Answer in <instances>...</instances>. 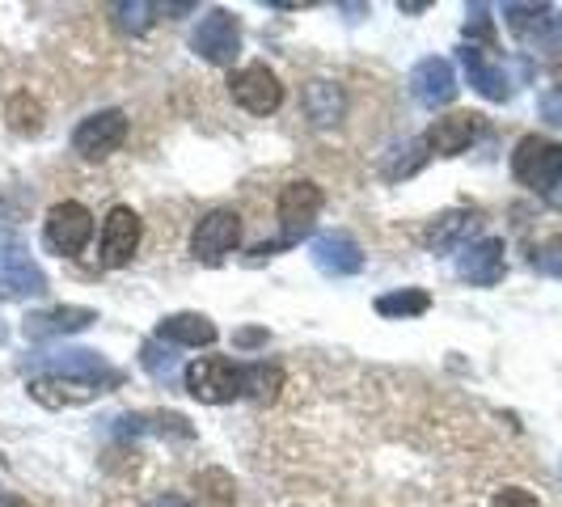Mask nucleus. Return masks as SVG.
I'll use <instances>...</instances> for the list:
<instances>
[{"label": "nucleus", "instance_id": "obj_1", "mask_svg": "<svg viewBox=\"0 0 562 507\" xmlns=\"http://www.w3.org/2000/svg\"><path fill=\"white\" fill-rule=\"evenodd\" d=\"M283 390L280 364H233L225 356H203L187 368V394L207 402V406H225L237 397L254 402H276Z\"/></svg>", "mask_w": 562, "mask_h": 507}, {"label": "nucleus", "instance_id": "obj_2", "mask_svg": "<svg viewBox=\"0 0 562 507\" xmlns=\"http://www.w3.org/2000/svg\"><path fill=\"white\" fill-rule=\"evenodd\" d=\"M317 212H322V187L310 182V178H301V182H288L276 199V216H280V237L276 241H262L254 258H271V254L288 250V246H296L301 237H310L313 221H317Z\"/></svg>", "mask_w": 562, "mask_h": 507}, {"label": "nucleus", "instance_id": "obj_3", "mask_svg": "<svg viewBox=\"0 0 562 507\" xmlns=\"http://www.w3.org/2000/svg\"><path fill=\"white\" fill-rule=\"evenodd\" d=\"M512 178L529 191H554L562 178V144L550 136H525L512 153Z\"/></svg>", "mask_w": 562, "mask_h": 507}, {"label": "nucleus", "instance_id": "obj_4", "mask_svg": "<svg viewBox=\"0 0 562 507\" xmlns=\"http://www.w3.org/2000/svg\"><path fill=\"white\" fill-rule=\"evenodd\" d=\"M43 237H47V246H52L59 258H77V254L89 246V237H93V216H89V207L77 203V199L56 203V207L47 212V221H43Z\"/></svg>", "mask_w": 562, "mask_h": 507}, {"label": "nucleus", "instance_id": "obj_5", "mask_svg": "<svg viewBox=\"0 0 562 507\" xmlns=\"http://www.w3.org/2000/svg\"><path fill=\"white\" fill-rule=\"evenodd\" d=\"M237 246H241V216L228 212V207L207 212L195 225V237H191V254L203 267H221Z\"/></svg>", "mask_w": 562, "mask_h": 507}, {"label": "nucleus", "instance_id": "obj_6", "mask_svg": "<svg viewBox=\"0 0 562 507\" xmlns=\"http://www.w3.org/2000/svg\"><path fill=\"white\" fill-rule=\"evenodd\" d=\"M127 140V114L123 111H98L77 123L72 132V148L81 161H106L111 153H119Z\"/></svg>", "mask_w": 562, "mask_h": 507}, {"label": "nucleus", "instance_id": "obj_7", "mask_svg": "<svg viewBox=\"0 0 562 507\" xmlns=\"http://www.w3.org/2000/svg\"><path fill=\"white\" fill-rule=\"evenodd\" d=\"M43 292H47L43 267L18 241H0V301H26Z\"/></svg>", "mask_w": 562, "mask_h": 507}, {"label": "nucleus", "instance_id": "obj_8", "mask_svg": "<svg viewBox=\"0 0 562 507\" xmlns=\"http://www.w3.org/2000/svg\"><path fill=\"white\" fill-rule=\"evenodd\" d=\"M191 47H195L199 59L228 68V64L237 59V52H241V30H237V18H233L228 9H212V13L195 26V34H191Z\"/></svg>", "mask_w": 562, "mask_h": 507}, {"label": "nucleus", "instance_id": "obj_9", "mask_svg": "<svg viewBox=\"0 0 562 507\" xmlns=\"http://www.w3.org/2000/svg\"><path fill=\"white\" fill-rule=\"evenodd\" d=\"M228 93H233L237 106H246L250 114H271V111H280V102H283V84L267 64H246V68H237V72L228 77Z\"/></svg>", "mask_w": 562, "mask_h": 507}, {"label": "nucleus", "instance_id": "obj_10", "mask_svg": "<svg viewBox=\"0 0 562 507\" xmlns=\"http://www.w3.org/2000/svg\"><path fill=\"white\" fill-rule=\"evenodd\" d=\"M140 216L127 203L111 207V216L102 221V241H98L102 267H127L136 258V250H140Z\"/></svg>", "mask_w": 562, "mask_h": 507}, {"label": "nucleus", "instance_id": "obj_11", "mask_svg": "<svg viewBox=\"0 0 562 507\" xmlns=\"http://www.w3.org/2000/svg\"><path fill=\"white\" fill-rule=\"evenodd\" d=\"M411 93H415V102L423 106H449L452 98H457V72H452L449 59L440 56H427L419 59L415 68H411Z\"/></svg>", "mask_w": 562, "mask_h": 507}, {"label": "nucleus", "instance_id": "obj_12", "mask_svg": "<svg viewBox=\"0 0 562 507\" xmlns=\"http://www.w3.org/2000/svg\"><path fill=\"white\" fill-rule=\"evenodd\" d=\"M313 267L322 271V275H335V280H342V275H356L360 267H364V250L347 237V233H322V237H313Z\"/></svg>", "mask_w": 562, "mask_h": 507}, {"label": "nucleus", "instance_id": "obj_13", "mask_svg": "<svg viewBox=\"0 0 562 507\" xmlns=\"http://www.w3.org/2000/svg\"><path fill=\"white\" fill-rule=\"evenodd\" d=\"M93 322H98V313L85 309V305H56V309L30 313L26 322H22V335L30 342H47V338H59V335H77V330L93 326Z\"/></svg>", "mask_w": 562, "mask_h": 507}, {"label": "nucleus", "instance_id": "obj_14", "mask_svg": "<svg viewBox=\"0 0 562 507\" xmlns=\"http://www.w3.org/2000/svg\"><path fill=\"white\" fill-rule=\"evenodd\" d=\"M106 394V385L98 381H81V376H34L30 381V397L52 406V410H64V406H85L93 397Z\"/></svg>", "mask_w": 562, "mask_h": 507}, {"label": "nucleus", "instance_id": "obj_15", "mask_svg": "<svg viewBox=\"0 0 562 507\" xmlns=\"http://www.w3.org/2000/svg\"><path fill=\"white\" fill-rule=\"evenodd\" d=\"M504 241L499 237H482L474 246H465L461 258H457V275L479 288H491V283L504 280Z\"/></svg>", "mask_w": 562, "mask_h": 507}, {"label": "nucleus", "instance_id": "obj_16", "mask_svg": "<svg viewBox=\"0 0 562 507\" xmlns=\"http://www.w3.org/2000/svg\"><path fill=\"white\" fill-rule=\"evenodd\" d=\"M474 136H479V114H445V119H436L431 127H427V136H423V144L436 153V157H457V153H465L470 144H474Z\"/></svg>", "mask_w": 562, "mask_h": 507}, {"label": "nucleus", "instance_id": "obj_17", "mask_svg": "<svg viewBox=\"0 0 562 507\" xmlns=\"http://www.w3.org/2000/svg\"><path fill=\"white\" fill-rule=\"evenodd\" d=\"M461 68H465V77L470 84L479 89L486 102H507L512 98V81H507V72L491 59V52H479V47H465L461 52Z\"/></svg>", "mask_w": 562, "mask_h": 507}, {"label": "nucleus", "instance_id": "obj_18", "mask_svg": "<svg viewBox=\"0 0 562 507\" xmlns=\"http://www.w3.org/2000/svg\"><path fill=\"white\" fill-rule=\"evenodd\" d=\"M157 338L169 347H212L216 342V326L203 313H169L157 326Z\"/></svg>", "mask_w": 562, "mask_h": 507}, {"label": "nucleus", "instance_id": "obj_19", "mask_svg": "<svg viewBox=\"0 0 562 507\" xmlns=\"http://www.w3.org/2000/svg\"><path fill=\"white\" fill-rule=\"evenodd\" d=\"M301 106H305L313 127H330L347 111V98H342V89L335 81H310L305 93H301Z\"/></svg>", "mask_w": 562, "mask_h": 507}, {"label": "nucleus", "instance_id": "obj_20", "mask_svg": "<svg viewBox=\"0 0 562 507\" xmlns=\"http://www.w3.org/2000/svg\"><path fill=\"white\" fill-rule=\"evenodd\" d=\"M479 212H465V207H452V212H445V216H436L431 221V228H427V246L431 250H452L461 237H470L474 228H479Z\"/></svg>", "mask_w": 562, "mask_h": 507}, {"label": "nucleus", "instance_id": "obj_21", "mask_svg": "<svg viewBox=\"0 0 562 507\" xmlns=\"http://www.w3.org/2000/svg\"><path fill=\"white\" fill-rule=\"evenodd\" d=\"M427 309H431V296L423 288H397V292L376 296V313L381 317H419Z\"/></svg>", "mask_w": 562, "mask_h": 507}, {"label": "nucleus", "instance_id": "obj_22", "mask_svg": "<svg viewBox=\"0 0 562 507\" xmlns=\"http://www.w3.org/2000/svg\"><path fill=\"white\" fill-rule=\"evenodd\" d=\"M127 422L123 431H153V436H178V440H191L195 436V427L182 419V415H173V410H166V415H136V419H119Z\"/></svg>", "mask_w": 562, "mask_h": 507}, {"label": "nucleus", "instance_id": "obj_23", "mask_svg": "<svg viewBox=\"0 0 562 507\" xmlns=\"http://www.w3.org/2000/svg\"><path fill=\"white\" fill-rule=\"evenodd\" d=\"M504 18L520 38L546 34V26L554 22V18H550V4H504Z\"/></svg>", "mask_w": 562, "mask_h": 507}, {"label": "nucleus", "instance_id": "obj_24", "mask_svg": "<svg viewBox=\"0 0 562 507\" xmlns=\"http://www.w3.org/2000/svg\"><path fill=\"white\" fill-rule=\"evenodd\" d=\"M4 119L18 136H38L43 132V106L30 98V93H13L9 106H4Z\"/></svg>", "mask_w": 562, "mask_h": 507}, {"label": "nucleus", "instance_id": "obj_25", "mask_svg": "<svg viewBox=\"0 0 562 507\" xmlns=\"http://www.w3.org/2000/svg\"><path fill=\"white\" fill-rule=\"evenodd\" d=\"M140 364L153 381H169V376L178 372V356H173V347H169V342L153 338V342H144L140 347Z\"/></svg>", "mask_w": 562, "mask_h": 507}, {"label": "nucleus", "instance_id": "obj_26", "mask_svg": "<svg viewBox=\"0 0 562 507\" xmlns=\"http://www.w3.org/2000/svg\"><path fill=\"white\" fill-rule=\"evenodd\" d=\"M153 13H157V9H153V4H140V0H136V4H114V26L140 34V30L153 26Z\"/></svg>", "mask_w": 562, "mask_h": 507}, {"label": "nucleus", "instance_id": "obj_27", "mask_svg": "<svg viewBox=\"0 0 562 507\" xmlns=\"http://www.w3.org/2000/svg\"><path fill=\"white\" fill-rule=\"evenodd\" d=\"M195 486L203 491V495H207V504H212V507H228V504H233V482H228V474H221V470H207V474H199Z\"/></svg>", "mask_w": 562, "mask_h": 507}, {"label": "nucleus", "instance_id": "obj_28", "mask_svg": "<svg viewBox=\"0 0 562 507\" xmlns=\"http://www.w3.org/2000/svg\"><path fill=\"white\" fill-rule=\"evenodd\" d=\"M533 267L541 275H559L562 280V237H550L533 250Z\"/></svg>", "mask_w": 562, "mask_h": 507}, {"label": "nucleus", "instance_id": "obj_29", "mask_svg": "<svg viewBox=\"0 0 562 507\" xmlns=\"http://www.w3.org/2000/svg\"><path fill=\"white\" fill-rule=\"evenodd\" d=\"M491 507H541V504H537V495H529L525 486H507V491H499L491 499Z\"/></svg>", "mask_w": 562, "mask_h": 507}, {"label": "nucleus", "instance_id": "obj_30", "mask_svg": "<svg viewBox=\"0 0 562 507\" xmlns=\"http://www.w3.org/2000/svg\"><path fill=\"white\" fill-rule=\"evenodd\" d=\"M541 114H546L550 123H559V127H562V84H559V89H550V93L541 98Z\"/></svg>", "mask_w": 562, "mask_h": 507}, {"label": "nucleus", "instance_id": "obj_31", "mask_svg": "<svg viewBox=\"0 0 562 507\" xmlns=\"http://www.w3.org/2000/svg\"><path fill=\"white\" fill-rule=\"evenodd\" d=\"M470 13H474V22L465 26V34H470V38H486V43H491V22H486V9H482V4H474Z\"/></svg>", "mask_w": 562, "mask_h": 507}, {"label": "nucleus", "instance_id": "obj_32", "mask_svg": "<svg viewBox=\"0 0 562 507\" xmlns=\"http://www.w3.org/2000/svg\"><path fill=\"white\" fill-rule=\"evenodd\" d=\"M233 342H237V347H262V342H267V330H237Z\"/></svg>", "mask_w": 562, "mask_h": 507}, {"label": "nucleus", "instance_id": "obj_33", "mask_svg": "<svg viewBox=\"0 0 562 507\" xmlns=\"http://www.w3.org/2000/svg\"><path fill=\"white\" fill-rule=\"evenodd\" d=\"M148 507H191V504H187L182 495H157V499H153Z\"/></svg>", "mask_w": 562, "mask_h": 507}, {"label": "nucleus", "instance_id": "obj_34", "mask_svg": "<svg viewBox=\"0 0 562 507\" xmlns=\"http://www.w3.org/2000/svg\"><path fill=\"white\" fill-rule=\"evenodd\" d=\"M0 507H26L18 495H9V491H0Z\"/></svg>", "mask_w": 562, "mask_h": 507}]
</instances>
